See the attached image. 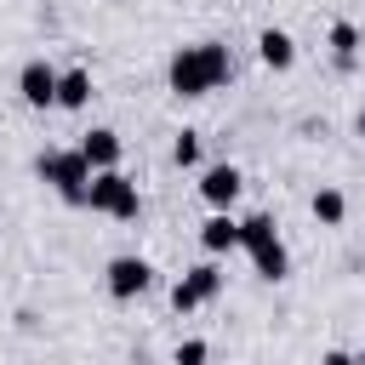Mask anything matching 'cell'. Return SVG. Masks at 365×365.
<instances>
[{
    "instance_id": "30bf717a",
    "label": "cell",
    "mask_w": 365,
    "mask_h": 365,
    "mask_svg": "<svg viewBox=\"0 0 365 365\" xmlns=\"http://www.w3.org/2000/svg\"><path fill=\"white\" fill-rule=\"evenodd\" d=\"M200 245H205L211 257L240 251V217H234V211H211V217L200 222Z\"/></svg>"
},
{
    "instance_id": "4fadbf2b",
    "label": "cell",
    "mask_w": 365,
    "mask_h": 365,
    "mask_svg": "<svg viewBox=\"0 0 365 365\" xmlns=\"http://www.w3.org/2000/svg\"><path fill=\"white\" fill-rule=\"evenodd\" d=\"M91 103V68H63V80H57V108H86Z\"/></svg>"
},
{
    "instance_id": "8992f818",
    "label": "cell",
    "mask_w": 365,
    "mask_h": 365,
    "mask_svg": "<svg viewBox=\"0 0 365 365\" xmlns=\"http://www.w3.org/2000/svg\"><path fill=\"white\" fill-rule=\"evenodd\" d=\"M103 285H108V297L114 302H131V297H143L148 285H154V268H148V257H114L108 268H103Z\"/></svg>"
},
{
    "instance_id": "ac0fdd59",
    "label": "cell",
    "mask_w": 365,
    "mask_h": 365,
    "mask_svg": "<svg viewBox=\"0 0 365 365\" xmlns=\"http://www.w3.org/2000/svg\"><path fill=\"white\" fill-rule=\"evenodd\" d=\"M354 125H359V137H365V103H359V120H354Z\"/></svg>"
},
{
    "instance_id": "5bb4252c",
    "label": "cell",
    "mask_w": 365,
    "mask_h": 365,
    "mask_svg": "<svg viewBox=\"0 0 365 365\" xmlns=\"http://www.w3.org/2000/svg\"><path fill=\"white\" fill-rule=\"evenodd\" d=\"M342 217H348V194H342V188H331V182H319V188H314V222L336 228Z\"/></svg>"
},
{
    "instance_id": "7c38bea8",
    "label": "cell",
    "mask_w": 365,
    "mask_h": 365,
    "mask_svg": "<svg viewBox=\"0 0 365 365\" xmlns=\"http://www.w3.org/2000/svg\"><path fill=\"white\" fill-rule=\"evenodd\" d=\"M325 46H331L336 68H354V57H359V23L336 17V23H331V34H325Z\"/></svg>"
},
{
    "instance_id": "d6986e66",
    "label": "cell",
    "mask_w": 365,
    "mask_h": 365,
    "mask_svg": "<svg viewBox=\"0 0 365 365\" xmlns=\"http://www.w3.org/2000/svg\"><path fill=\"white\" fill-rule=\"evenodd\" d=\"M354 365H365V348H359V354H354Z\"/></svg>"
},
{
    "instance_id": "e0dca14e",
    "label": "cell",
    "mask_w": 365,
    "mask_h": 365,
    "mask_svg": "<svg viewBox=\"0 0 365 365\" xmlns=\"http://www.w3.org/2000/svg\"><path fill=\"white\" fill-rule=\"evenodd\" d=\"M319 365H354V354H342V348H325V354H319Z\"/></svg>"
},
{
    "instance_id": "277c9868",
    "label": "cell",
    "mask_w": 365,
    "mask_h": 365,
    "mask_svg": "<svg viewBox=\"0 0 365 365\" xmlns=\"http://www.w3.org/2000/svg\"><path fill=\"white\" fill-rule=\"evenodd\" d=\"M86 205H91L97 217L131 222V217L143 211V194H137V182H131L125 171H97V177H91V194H86Z\"/></svg>"
},
{
    "instance_id": "8fae6325",
    "label": "cell",
    "mask_w": 365,
    "mask_h": 365,
    "mask_svg": "<svg viewBox=\"0 0 365 365\" xmlns=\"http://www.w3.org/2000/svg\"><path fill=\"white\" fill-rule=\"evenodd\" d=\"M257 57H262V68H279V74H285V68L297 63V40H291L285 29H274V23H268V29L257 34Z\"/></svg>"
},
{
    "instance_id": "9a60e30c",
    "label": "cell",
    "mask_w": 365,
    "mask_h": 365,
    "mask_svg": "<svg viewBox=\"0 0 365 365\" xmlns=\"http://www.w3.org/2000/svg\"><path fill=\"white\" fill-rule=\"evenodd\" d=\"M205 359H211L205 336H182V342H177V354H171V365H205Z\"/></svg>"
},
{
    "instance_id": "9c48e42d",
    "label": "cell",
    "mask_w": 365,
    "mask_h": 365,
    "mask_svg": "<svg viewBox=\"0 0 365 365\" xmlns=\"http://www.w3.org/2000/svg\"><path fill=\"white\" fill-rule=\"evenodd\" d=\"M80 154H86L91 171H120V137H114L108 125H91V131L80 137Z\"/></svg>"
},
{
    "instance_id": "5b68a950",
    "label": "cell",
    "mask_w": 365,
    "mask_h": 365,
    "mask_svg": "<svg viewBox=\"0 0 365 365\" xmlns=\"http://www.w3.org/2000/svg\"><path fill=\"white\" fill-rule=\"evenodd\" d=\"M217 291H222V268H217V262H194V268L171 285V308H177V314H194V308L217 302Z\"/></svg>"
},
{
    "instance_id": "3957f363",
    "label": "cell",
    "mask_w": 365,
    "mask_h": 365,
    "mask_svg": "<svg viewBox=\"0 0 365 365\" xmlns=\"http://www.w3.org/2000/svg\"><path fill=\"white\" fill-rule=\"evenodd\" d=\"M34 171H40V182H51L68 205H86V194H91V165H86V154L80 148H40V160H34Z\"/></svg>"
},
{
    "instance_id": "52a82bcc",
    "label": "cell",
    "mask_w": 365,
    "mask_h": 365,
    "mask_svg": "<svg viewBox=\"0 0 365 365\" xmlns=\"http://www.w3.org/2000/svg\"><path fill=\"white\" fill-rule=\"evenodd\" d=\"M57 68L46 63V57H29L23 68H17V91H23V103L29 108H57Z\"/></svg>"
},
{
    "instance_id": "7a4b0ae2",
    "label": "cell",
    "mask_w": 365,
    "mask_h": 365,
    "mask_svg": "<svg viewBox=\"0 0 365 365\" xmlns=\"http://www.w3.org/2000/svg\"><path fill=\"white\" fill-rule=\"evenodd\" d=\"M240 251L251 257V268H257L262 279H285V274H291V251H285V240H279V228H274L268 211L240 217Z\"/></svg>"
},
{
    "instance_id": "6da1fadb",
    "label": "cell",
    "mask_w": 365,
    "mask_h": 365,
    "mask_svg": "<svg viewBox=\"0 0 365 365\" xmlns=\"http://www.w3.org/2000/svg\"><path fill=\"white\" fill-rule=\"evenodd\" d=\"M228 74H234V63H228V46H217V40L177 46L171 63H165V80H171L177 97H211Z\"/></svg>"
},
{
    "instance_id": "2e32d148",
    "label": "cell",
    "mask_w": 365,
    "mask_h": 365,
    "mask_svg": "<svg viewBox=\"0 0 365 365\" xmlns=\"http://www.w3.org/2000/svg\"><path fill=\"white\" fill-rule=\"evenodd\" d=\"M171 160H177V165H200V131H177Z\"/></svg>"
},
{
    "instance_id": "ba28073f",
    "label": "cell",
    "mask_w": 365,
    "mask_h": 365,
    "mask_svg": "<svg viewBox=\"0 0 365 365\" xmlns=\"http://www.w3.org/2000/svg\"><path fill=\"white\" fill-rule=\"evenodd\" d=\"M240 188H245V177H240V165H205L200 171V200L211 205V211H228L234 200H240Z\"/></svg>"
}]
</instances>
